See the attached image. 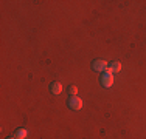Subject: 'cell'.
<instances>
[{
    "label": "cell",
    "instance_id": "6da1fadb",
    "mask_svg": "<svg viewBox=\"0 0 146 139\" xmlns=\"http://www.w3.org/2000/svg\"><path fill=\"white\" fill-rule=\"evenodd\" d=\"M100 82H101V85L104 88H110V87L113 85V82H115V77H113V74L107 70V71H104L101 74V77H100Z\"/></svg>",
    "mask_w": 146,
    "mask_h": 139
},
{
    "label": "cell",
    "instance_id": "7a4b0ae2",
    "mask_svg": "<svg viewBox=\"0 0 146 139\" xmlns=\"http://www.w3.org/2000/svg\"><path fill=\"white\" fill-rule=\"evenodd\" d=\"M67 105L70 110H81L82 105H84V100L81 99L79 96H70L67 100Z\"/></svg>",
    "mask_w": 146,
    "mask_h": 139
},
{
    "label": "cell",
    "instance_id": "3957f363",
    "mask_svg": "<svg viewBox=\"0 0 146 139\" xmlns=\"http://www.w3.org/2000/svg\"><path fill=\"white\" fill-rule=\"evenodd\" d=\"M92 68L93 71H98V73H104L109 70V64H107L104 59H96V60L92 62Z\"/></svg>",
    "mask_w": 146,
    "mask_h": 139
},
{
    "label": "cell",
    "instance_id": "277c9868",
    "mask_svg": "<svg viewBox=\"0 0 146 139\" xmlns=\"http://www.w3.org/2000/svg\"><path fill=\"white\" fill-rule=\"evenodd\" d=\"M109 71L112 73V74H117V73H120V71H121V62H118V60L109 62Z\"/></svg>",
    "mask_w": 146,
    "mask_h": 139
},
{
    "label": "cell",
    "instance_id": "5b68a950",
    "mask_svg": "<svg viewBox=\"0 0 146 139\" xmlns=\"http://www.w3.org/2000/svg\"><path fill=\"white\" fill-rule=\"evenodd\" d=\"M50 90H51V93H53V94H61V93H62V83L58 82V81L51 82L50 83Z\"/></svg>",
    "mask_w": 146,
    "mask_h": 139
},
{
    "label": "cell",
    "instance_id": "8992f818",
    "mask_svg": "<svg viewBox=\"0 0 146 139\" xmlns=\"http://www.w3.org/2000/svg\"><path fill=\"white\" fill-rule=\"evenodd\" d=\"M27 136H28V131H27L25 128H17V130L14 131V138L16 139H27Z\"/></svg>",
    "mask_w": 146,
    "mask_h": 139
},
{
    "label": "cell",
    "instance_id": "52a82bcc",
    "mask_svg": "<svg viewBox=\"0 0 146 139\" xmlns=\"http://www.w3.org/2000/svg\"><path fill=\"white\" fill-rule=\"evenodd\" d=\"M68 96H78V88H76L75 85H70V88H68Z\"/></svg>",
    "mask_w": 146,
    "mask_h": 139
},
{
    "label": "cell",
    "instance_id": "ba28073f",
    "mask_svg": "<svg viewBox=\"0 0 146 139\" xmlns=\"http://www.w3.org/2000/svg\"><path fill=\"white\" fill-rule=\"evenodd\" d=\"M6 139H16V138H6Z\"/></svg>",
    "mask_w": 146,
    "mask_h": 139
}]
</instances>
